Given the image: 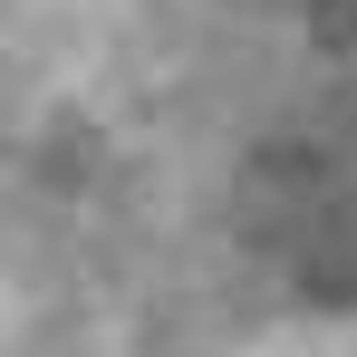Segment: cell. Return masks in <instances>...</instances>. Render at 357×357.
I'll use <instances>...</instances> for the list:
<instances>
[{
	"label": "cell",
	"instance_id": "cell-2",
	"mask_svg": "<svg viewBox=\"0 0 357 357\" xmlns=\"http://www.w3.org/2000/svg\"><path fill=\"white\" fill-rule=\"evenodd\" d=\"M251 10H280L319 59H357V0H251Z\"/></svg>",
	"mask_w": 357,
	"mask_h": 357
},
{
	"label": "cell",
	"instance_id": "cell-1",
	"mask_svg": "<svg viewBox=\"0 0 357 357\" xmlns=\"http://www.w3.org/2000/svg\"><path fill=\"white\" fill-rule=\"evenodd\" d=\"M251 241L309 299H357V97L280 126L251 155Z\"/></svg>",
	"mask_w": 357,
	"mask_h": 357
}]
</instances>
